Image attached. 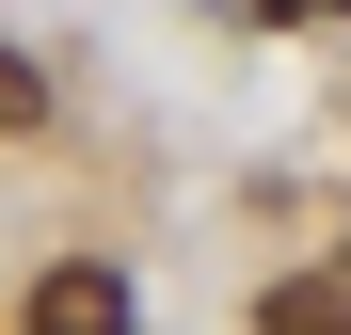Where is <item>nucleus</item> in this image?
Returning <instances> with one entry per match:
<instances>
[{"label":"nucleus","instance_id":"3","mask_svg":"<svg viewBox=\"0 0 351 335\" xmlns=\"http://www.w3.org/2000/svg\"><path fill=\"white\" fill-rule=\"evenodd\" d=\"M16 128H48V80L16 64V48H0V144H16Z\"/></svg>","mask_w":351,"mask_h":335},{"label":"nucleus","instance_id":"1","mask_svg":"<svg viewBox=\"0 0 351 335\" xmlns=\"http://www.w3.org/2000/svg\"><path fill=\"white\" fill-rule=\"evenodd\" d=\"M32 335H128V271H96V256L32 271Z\"/></svg>","mask_w":351,"mask_h":335},{"label":"nucleus","instance_id":"2","mask_svg":"<svg viewBox=\"0 0 351 335\" xmlns=\"http://www.w3.org/2000/svg\"><path fill=\"white\" fill-rule=\"evenodd\" d=\"M256 335H351V271H287L256 303Z\"/></svg>","mask_w":351,"mask_h":335},{"label":"nucleus","instance_id":"4","mask_svg":"<svg viewBox=\"0 0 351 335\" xmlns=\"http://www.w3.org/2000/svg\"><path fill=\"white\" fill-rule=\"evenodd\" d=\"M271 16H335V0H271Z\"/></svg>","mask_w":351,"mask_h":335}]
</instances>
